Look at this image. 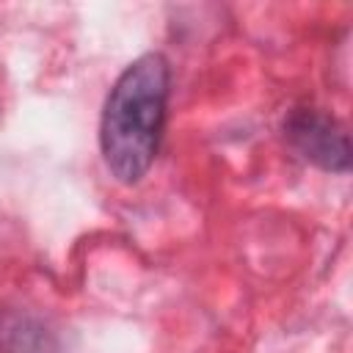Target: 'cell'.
Masks as SVG:
<instances>
[{"label":"cell","mask_w":353,"mask_h":353,"mask_svg":"<svg viewBox=\"0 0 353 353\" xmlns=\"http://www.w3.org/2000/svg\"><path fill=\"white\" fill-rule=\"evenodd\" d=\"M284 138L306 163L331 174L350 171V138L334 116L317 108H295L284 119Z\"/></svg>","instance_id":"cell-2"},{"label":"cell","mask_w":353,"mask_h":353,"mask_svg":"<svg viewBox=\"0 0 353 353\" xmlns=\"http://www.w3.org/2000/svg\"><path fill=\"white\" fill-rule=\"evenodd\" d=\"M0 353H63V342L44 317L0 309Z\"/></svg>","instance_id":"cell-3"},{"label":"cell","mask_w":353,"mask_h":353,"mask_svg":"<svg viewBox=\"0 0 353 353\" xmlns=\"http://www.w3.org/2000/svg\"><path fill=\"white\" fill-rule=\"evenodd\" d=\"M168 88L171 66L160 52L135 58L113 83L102 110L99 146L116 182L135 185L152 168L165 124Z\"/></svg>","instance_id":"cell-1"}]
</instances>
